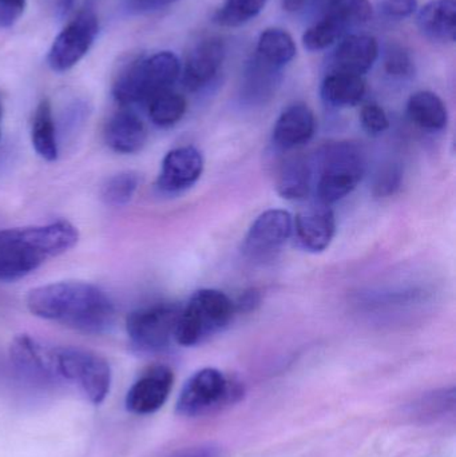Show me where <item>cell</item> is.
Instances as JSON below:
<instances>
[{
	"label": "cell",
	"instance_id": "obj_1",
	"mask_svg": "<svg viewBox=\"0 0 456 457\" xmlns=\"http://www.w3.org/2000/svg\"><path fill=\"white\" fill-rule=\"evenodd\" d=\"M26 305L34 316L58 322L78 332L102 335L115 322V306L95 285L61 281L29 290Z\"/></svg>",
	"mask_w": 456,
	"mask_h": 457
},
{
	"label": "cell",
	"instance_id": "obj_2",
	"mask_svg": "<svg viewBox=\"0 0 456 457\" xmlns=\"http://www.w3.org/2000/svg\"><path fill=\"white\" fill-rule=\"evenodd\" d=\"M79 241L71 222L59 220L39 227L0 230V281L23 278L43 263L69 252Z\"/></svg>",
	"mask_w": 456,
	"mask_h": 457
},
{
	"label": "cell",
	"instance_id": "obj_3",
	"mask_svg": "<svg viewBox=\"0 0 456 457\" xmlns=\"http://www.w3.org/2000/svg\"><path fill=\"white\" fill-rule=\"evenodd\" d=\"M181 63L170 51H161L126 64L112 86V96L122 106L149 104L178 79Z\"/></svg>",
	"mask_w": 456,
	"mask_h": 457
},
{
	"label": "cell",
	"instance_id": "obj_4",
	"mask_svg": "<svg viewBox=\"0 0 456 457\" xmlns=\"http://www.w3.org/2000/svg\"><path fill=\"white\" fill-rule=\"evenodd\" d=\"M366 173V158L358 145L337 142L321 150L313 169L318 201L332 205L353 192Z\"/></svg>",
	"mask_w": 456,
	"mask_h": 457
},
{
	"label": "cell",
	"instance_id": "obj_5",
	"mask_svg": "<svg viewBox=\"0 0 456 457\" xmlns=\"http://www.w3.org/2000/svg\"><path fill=\"white\" fill-rule=\"evenodd\" d=\"M235 312V303L225 293L216 289L198 290L181 308L174 341L182 346L200 345L224 330Z\"/></svg>",
	"mask_w": 456,
	"mask_h": 457
},
{
	"label": "cell",
	"instance_id": "obj_6",
	"mask_svg": "<svg viewBox=\"0 0 456 457\" xmlns=\"http://www.w3.org/2000/svg\"><path fill=\"white\" fill-rule=\"evenodd\" d=\"M59 383L74 384L94 405L102 404L112 386V368L106 359L77 346L54 348Z\"/></svg>",
	"mask_w": 456,
	"mask_h": 457
},
{
	"label": "cell",
	"instance_id": "obj_7",
	"mask_svg": "<svg viewBox=\"0 0 456 457\" xmlns=\"http://www.w3.org/2000/svg\"><path fill=\"white\" fill-rule=\"evenodd\" d=\"M241 397L240 384L225 378L216 368H205L185 383L177 400L176 412L182 418H198L235 404Z\"/></svg>",
	"mask_w": 456,
	"mask_h": 457
},
{
	"label": "cell",
	"instance_id": "obj_8",
	"mask_svg": "<svg viewBox=\"0 0 456 457\" xmlns=\"http://www.w3.org/2000/svg\"><path fill=\"white\" fill-rule=\"evenodd\" d=\"M181 306L161 303L131 312L126 332L131 345L144 353H158L169 348L176 335Z\"/></svg>",
	"mask_w": 456,
	"mask_h": 457
},
{
	"label": "cell",
	"instance_id": "obj_9",
	"mask_svg": "<svg viewBox=\"0 0 456 457\" xmlns=\"http://www.w3.org/2000/svg\"><path fill=\"white\" fill-rule=\"evenodd\" d=\"M96 35L98 18L95 13L87 10L78 13L54 40L48 51V66L53 71H69L85 58Z\"/></svg>",
	"mask_w": 456,
	"mask_h": 457
},
{
	"label": "cell",
	"instance_id": "obj_10",
	"mask_svg": "<svg viewBox=\"0 0 456 457\" xmlns=\"http://www.w3.org/2000/svg\"><path fill=\"white\" fill-rule=\"evenodd\" d=\"M294 234L288 212L270 209L257 217L244 241V253L252 260H265L278 253Z\"/></svg>",
	"mask_w": 456,
	"mask_h": 457
},
{
	"label": "cell",
	"instance_id": "obj_11",
	"mask_svg": "<svg viewBox=\"0 0 456 457\" xmlns=\"http://www.w3.org/2000/svg\"><path fill=\"white\" fill-rule=\"evenodd\" d=\"M173 370L154 365L136 381L126 395V410L134 415H152L162 408L173 388Z\"/></svg>",
	"mask_w": 456,
	"mask_h": 457
},
{
	"label": "cell",
	"instance_id": "obj_12",
	"mask_svg": "<svg viewBox=\"0 0 456 457\" xmlns=\"http://www.w3.org/2000/svg\"><path fill=\"white\" fill-rule=\"evenodd\" d=\"M203 173V157L195 146L170 150L163 158L158 174L157 187L168 195L184 192L192 187Z\"/></svg>",
	"mask_w": 456,
	"mask_h": 457
},
{
	"label": "cell",
	"instance_id": "obj_13",
	"mask_svg": "<svg viewBox=\"0 0 456 457\" xmlns=\"http://www.w3.org/2000/svg\"><path fill=\"white\" fill-rule=\"evenodd\" d=\"M11 362L24 378L42 384L59 383L54 348L42 345L29 335H19L10 346Z\"/></svg>",
	"mask_w": 456,
	"mask_h": 457
},
{
	"label": "cell",
	"instance_id": "obj_14",
	"mask_svg": "<svg viewBox=\"0 0 456 457\" xmlns=\"http://www.w3.org/2000/svg\"><path fill=\"white\" fill-rule=\"evenodd\" d=\"M336 231L334 211L327 204H311L299 212L294 221V233L303 249L321 253L331 245Z\"/></svg>",
	"mask_w": 456,
	"mask_h": 457
},
{
	"label": "cell",
	"instance_id": "obj_15",
	"mask_svg": "<svg viewBox=\"0 0 456 457\" xmlns=\"http://www.w3.org/2000/svg\"><path fill=\"white\" fill-rule=\"evenodd\" d=\"M224 56L222 40L208 37L198 42L190 51L185 63V87L190 91H197L209 85L219 74Z\"/></svg>",
	"mask_w": 456,
	"mask_h": 457
},
{
	"label": "cell",
	"instance_id": "obj_16",
	"mask_svg": "<svg viewBox=\"0 0 456 457\" xmlns=\"http://www.w3.org/2000/svg\"><path fill=\"white\" fill-rule=\"evenodd\" d=\"M316 118L312 110L304 104L286 107L276 120L273 144L281 150H294L308 144L315 136Z\"/></svg>",
	"mask_w": 456,
	"mask_h": 457
},
{
	"label": "cell",
	"instance_id": "obj_17",
	"mask_svg": "<svg viewBox=\"0 0 456 457\" xmlns=\"http://www.w3.org/2000/svg\"><path fill=\"white\" fill-rule=\"evenodd\" d=\"M104 141L112 152L136 154L147 142V129L144 120L129 109L112 115L104 128Z\"/></svg>",
	"mask_w": 456,
	"mask_h": 457
},
{
	"label": "cell",
	"instance_id": "obj_18",
	"mask_svg": "<svg viewBox=\"0 0 456 457\" xmlns=\"http://www.w3.org/2000/svg\"><path fill=\"white\" fill-rule=\"evenodd\" d=\"M379 46L369 35H351L335 51L334 70L363 77L377 62Z\"/></svg>",
	"mask_w": 456,
	"mask_h": 457
},
{
	"label": "cell",
	"instance_id": "obj_19",
	"mask_svg": "<svg viewBox=\"0 0 456 457\" xmlns=\"http://www.w3.org/2000/svg\"><path fill=\"white\" fill-rule=\"evenodd\" d=\"M418 26L425 37L436 42H454L456 35L455 0H433L418 15Z\"/></svg>",
	"mask_w": 456,
	"mask_h": 457
},
{
	"label": "cell",
	"instance_id": "obj_20",
	"mask_svg": "<svg viewBox=\"0 0 456 457\" xmlns=\"http://www.w3.org/2000/svg\"><path fill=\"white\" fill-rule=\"evenodd\" d=\"M366 94V82L359 75L329 72L321 85V96L332 107H352L361 104Z\"/></svg>",
	"mask_w": 456,
	"mask_h": 457
},
{
	"label": "cell",
	"instance_id": "obj_21",
	"mask_svg": "<svg viewBox=\"0 0 456 457\" xmlns=\"http://www.w3.org/2000/svg\"><path fill=\"white\" fill-rule=\"evenodd\" d=\"M278 192L289 201H302L310 195L313 187V166L303 157L289 158L278 176Z\"/></svg>",
	"mask_w": 456,
	"mask_h": 457
},
{
	"label": "cell",
	"instance_id": "obj_22",
	"mask_svg": "<svg viewBox=\"0 0 456 457\" xmlns=\"http://www.w3.org/2000/svg\"><path fill=\"white\" fill-rule=\"evenodd\" d=\"M410 120L423 130L441 131L449 122L446 104L431 91H418L412 94L407 104Z\"/></svg>",
	"mask_w": 456,
	"mask_h": 457
},
{
	"label": "cell",
	"instance_id": "obj_23",
	"mask_svg": "<svg viewBox=\"0 0 456 457\" xmlns=\"http://www.w3.org/2000/svg\"><path fill=\"white\" fill-rule=\"evenodd\" d=\"M31 142L32 147L40 158L47 162L58 160V137L53 107L48 99H42L35 109L31 125Z\"/></svg>",
	"mask_w": 456,
	"mask_h": 457
},
{
	"label": "cell",
	"instance_id": "obj_24",
	"mask_svg": "<svg viewBox=\"0 0 456 457\" xmlns=\"http://www.w3.org/2000/svg\"><path fill=\"white\" fill-rule=\"evenodd\" d=\"M257 53L262 62L278 69L294 58L296 45L286 29H267L260 35Z\"/></svg>",
	"mask_w": 456,
	"mask_h": 457
},
{
	"label": "cell",
	"instance_id": "obj_25",
	"mask_svg": "<svg viewBox=\"0 0 456 457\" xmlns=\"http://www.w3.org/2000/svg\"><path fill=\"white\" fill-rule=\"evenodd\" d=\"M149 117L158 128H170L184 118L187 112V99L181 94L168 90L149 102Z\"/></svg>",
	"mask_w": 456,
	"mask_h": 457
},
{
	"label": "cell",
	"instance_id": "obj_26",
	"mask_svg": "<svg viewBox=\"0 0 456 457\" xmlns=\"http://www.w3.org/2000/svg\"><path fill=\"white\" fill-rule=\"evenodd\" d=\"M455 411V388L426 394L411 405L410 415L423 421L444 418Z\"/></svg>",
	"mask_w": 456,
	"mask_h": 457
},
{
	"label": "cell",
	"instance_id": "obj_27",
	"mask_svg": "<svg viewBox=\"0 0 456 457\" xmlns=\"http://www.w3.org/2000/svg\"><path fill=\"white\" fill-rule=\"evenodd\" d=\"M324 16L345 27L363 24L371 19L372 5L369 0H326Z\"/></svg>",
	"mask_w": 456,
	"mask_h": 457
},
{
	"label": "cell",
	"instance_id": "obj_28",
	"mask_svg": "<svg viewBox=\"0 0 456 457\" xmlns=\"http://www.w3.org/2000/svg\"><path fill=\"white\" fill-rule=\"evenodd\" d=\"M138 187V174L134 171H122L107 179L102 187V198L107 205L120 208L133 200Z\"/></svg>",
	"mask_w": 456,
	"mask_h": 457
},
{
	"label": "cell",
	"instance_id": "obj_29",
	"mask_svg": "<svg viewBox=\"0 0 456 457\" xmlns=\"http://www.w3.org/2000/svg\"><path fill=\"white\" fill-rule=\"evenodd\" d=\"M267 0H225L214 13V21L225 27H237L259 15Z\"/></svg>",
	"mask_w": 456,
	"mask_h": 457
},
{
	"label": "cell",
	"instance_id": "obj_30",
	"mask_svg": "<svg viewBox=\"0 0 456 457\" xmlns=\"http://www.w3.org/2000/svg\"><path fill=\"white\" fill-rule=\"evenodd\" d=\"M345 29L347 27L343 26L342 23L335 21V19L323 16L321 21L313 24L312 27H310L305 31L304 37H303V43H304L305 48H308L310 51L324 50V48L334 45L344 34Z\"/></svg>",
	"mask_w": 456,
	"mask_h": 457
},
{
	"label": "cell",
	"instance_id": "obj_31",
	"mask_svg": "<svg viewBox=\"0 0 456 457\" xmlns=\"http://www.w3.org/2000/svg\"><path fill=\"white\" fill-rule=\"evenodd\" d=\"M385 69L391 77H411L415 72L414 59L402 46H391L386 54Z\"/></svg>",
	"mask_w": 456,
	"mask_h": 457
},
{
	"label": "cell",
	"instance_id": "obj_32",
	"mask_svg": "<svg viewBox=\"0 0 456 457\" xmlns=\"http://www.w3.org/2000/svg\"><path fill=\"white\" fill-rule=\"evenodd\" d=\"M361 126L372 136H379L390 128V120L385 110L377 104H369L361 109Z\"/></svg>",
	"mask_w": 456,
	"mask_h": 457
},
{
	"label": "cell",
	"instance_id": "obj_33",
	"mask_svg": "<svg viewBox=\"0 0 456 457\" xmlns=\"http://www.w3.org/2000/svg\"><path fill=\"white\" fill-rule=\"evenodd\" d=\"M26 0H0V29H10L23 15Z\"/></svg>",
	"mask_w": 456,
	"mask_h": 457
},
{
	"label": "cell",
	"instance_id": "obj_34",
	"mask_svg": "<svg viewBox=\"0 0 456 457\" xmlns=\"http://www.w3.org/2000/svg\"><path fill=\"white\" fill-rule=\"evenodd\" d=\"M380 8L388 18H407L417 11L418 0H382Z\"/></svg>",
	"mask_w": 456,
	"mask_h": 457
},
{
	"label": "cell",
	"instance_id": "obj_35",
	"mask_svg": "<svg viewBox=\"0 0 456 457\" xmlns=\"http://www.w3.org/2000/svg\"><path fill=\"white\" fill-rule=\"evenodd\" d=\"M168 457H225L224 450L214 443L193 445V447L182 448Z\"/></svg>",
	"mask_w": 456,
	"mask_h": 457
},
{
	"label": "cell",
	"instance_id": "obj_36",
	"mask_svg": "<svg viewBox=\"0 0 456 457\" xmlns=\"http://www.w3.org/2000/svg\"><path fill=\"white\" fill-rule=\"evenodd\" d=\"M45 10L51 18L61 21L69 15L70 11L74 7L75 0H43Z\"/></svg>",
	"mask_w": 456,
	"mask_h": 457
},
{
	"label": "cell",
	"instance_id": "obj_37",
	"mask_svg": "<svg viewBox=\"0 0 456 457\" xmlns=\"http://www.w3.org/2000/svg\"><path fill=\"white\" fill-rule=\"evenodd\" d=\"M259 303V295H257L256 292H249L246 295H244V297L241 298L240 303L236 305V311H252L254 306Z\"/></svg>",
	"mask_w": 456,
	"mask_h": 457
},
{
	"label": "cell",
	"instance_id": "obj_38",
	"mask_svg": "<svg viewBox=\"0 0 456 457\" xmlns=\"http://www.w3.org/2000/svg\"><path fill=\"white\" fill-rule=\"evenodd\" d=\"M176 2L177 0H144L141 5L149 10H157V8L166 7V5L173 4Z\"/></svg>",
	"mask_w": 456,
	"mask_h": 457
},
{
	"label": "cell",
	"instance_id": "obj_39",
	"mask_svg": "<svg viewBox=\"0 0 456 457\" xmlns=\"http://www.w3.org/2000/svg\"><path fill=\"white\" fill-rule=\"evenodd\" d=\"M307 0H283V8L288 12H296L304 7Z\"/></svg>",
	"mask_w": 456,
	"mask_h": 457
},
{
	"label": "cell",
	"instance_id": "obj_40",
	"mask_svg": "<svg viewBox=\"0 0 456 457\" xmlns=\"http://www.w3.org/2000/svg\"><path fill=\"white\" fill-rule=\"evenodd\" d=\"M2 120H3V104H2V101H0V126H2ZM0 136H2V128H0Z\"/></svg>",
	"mask_w": 456,
	"mask_h": 457
},
{
	"label": "cell",
	"instance_id": "obj_41",
	"mask_svg": "<svg viewBox=\"0 0 456 457\" xmlns=\"http://www.w3.org/2000/svg\"><path fill=\"white\" fill-rule=\"evenodd\" d=\"M138 2H139V3H142V2H144V0H138Z\"/></svg>",
	"mask_w": 456,
	"mask_h": 457
}]
</instances>
